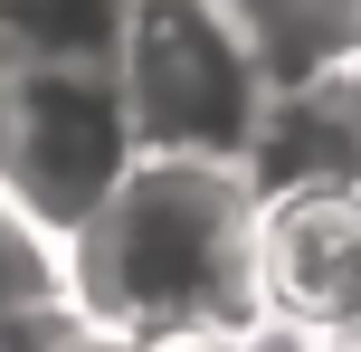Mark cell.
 <instances>
[{"instance_id":"obj_1","label":"cell","mask_w":361,"mask_h":352,"mask_svg":"<svg viewBox=\"0 0 361 352\" xmlns=\"http://www.w3.org/2000/svg\"><path fill=\"white\" fill-rule=\"evenodd\" d=\"M67 315L95 352H257V181L209 152H133V171L57 248Z\"/></svg>"},{"instance_id":"obj_2","label":"cell","mask_w":361,"mask_h":352,"mask_svg":"<svg viewBox=\"0 0 361 352\" xmlns=\"http://www.w3.org/2000/svg\"><path fill=\"white\" fill-rule=\"evenodd\" d=\"M114 86L133 105L143 152H209V162H247L276 105V67L238 0H124Z\"/></svg>"},{"instance_id":"obj_3","label":"cell","mask_w":361,"mask_h":352,"mask_svg":"<svg viewBox=\"0 0 361 352\" xmlns=\"http://www.w3.org/2000/svg\"><path fill=\"white\" fill-rule=\"evenodd\" d=\"M143 133L114 86V57H10L0 48V200L67 248L86 210L133 171Z\"/></svg>"},{"instance_id":"obj_4","label":"cell","mask_w":361,"mask_h":352,"mask_svg":"<svg viewBox=\"0 0 361 352\" xmlns=\"http://www.w3.org/2000/svg\"><path fill=\"white\" fill-rule=\"evenodd\" d=\"M257 296L286 352L361 343V171L257 190Z\"/></svg>"},{"instance_id":"obj_5","label":"cell","mask_w":361,"mask_h":352,"mask_svg":"<svg viewBox=\"0 0 361 352\" xmlns=\"http://www.w3.org/2000/svg\"><path fill=\"white\" fill-rule=\"evenodd\" d=\"M57 296H67L57 286V248L0 200V315H29V305H57Z\"/></svg>"},{"instance_id":"obj_6","label":"cell","mask_w":361,"mask_h":352,"mask_svg":"<svg viewBox=\"0 0 361 352\" xmlns=\"http://www.w3.org/2000/svg\"><path fill=\"white\" fill-rule=\"evenodd\" d=\"M314 95L333 105V124H343V143H352V162H361V48L343 57V67H324V76H305Z\"/></svg>"}]
</instances>
